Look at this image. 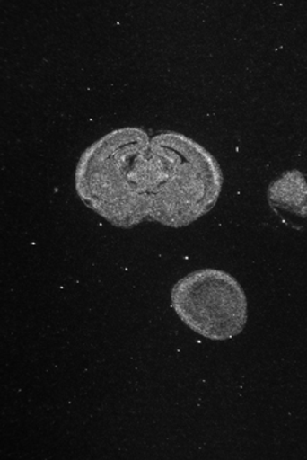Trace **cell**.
Segmentation results:
<instances>
[{
    "label": "cell",
    "instance_id": "cell-2",
    "mask_svg": "<svg viewBox=\"0 0 307 460\" xmlns=\"http://www.w3.org/2000/svg\"><path fill=\"white\" fill-rule=\"evenodd\" d=\"M171 305L192 332L215 341L236 338L249 319L245 291L222 270H198L180 279L171 291Z\"/></svg>",
    "mask_w": 307,
    "mask_h": 460
},
{
    "label": "cell",
    "instance_id": "cell-1",
    "mask_svg": "<svg viewBox=\"0 0 307 460\" xmlns=\"http://www.w3.org/2000/svg\"><path fill=\"white\" fill-rule=\"evenodd\" d=\"M170 155L166 132L150 138L123 128L90 146L75 170L80 199L110 225L131 229L149 219L162 225Z\"/></svg>",
    "mask_w": 307,
    "mask_h": 460
},
{
    "label": "cell",
    "instance_id": "cell-3",
    "mask_svg": "<svg viewBox=\"0 0 307 460\" xmlns=\"http://www.w3.org/2000/svg\"><path fill=\"white\" fill-rule=\"evenodd\" d=\"M268 202L286 225L307 228V183L302 172L292 170L270 183Z\"/></svg>",
    "mask_w": 307,
    "mask_h": 460
}]
</instances>
